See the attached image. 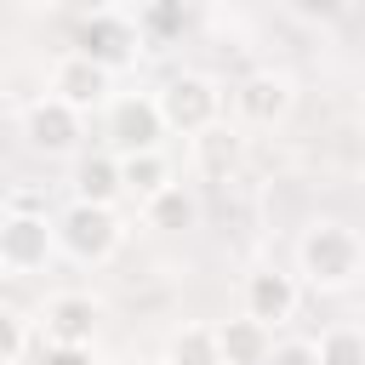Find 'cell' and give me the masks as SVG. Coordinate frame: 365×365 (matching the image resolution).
<instances>
[{"label": "cell", "instance_id": "cell-1", "mask_svg": "<svg viewBox=\"0 0 365 365\" xmlns=\"http://www.w3.org/2000/svg\"><path fill=\"white\" fill-rule=\"evenodd\" d=\"M297 262L314 285H354L365 274V240L348 222H314L297 245Z\"/></svg>", "mask_w": 365, "mask_h": 365}, {"label": "cell", "instance_id": "cell-2", "mask_svg": "<svg viewBox=\"0 0 365 365\" xmlns=\"http://www.w3.org/2000/svg\"><path fill=\"white\" fill-rule=\"evenodd\" d=\"M154 108H160V125H165V131L200 137V131L222 125L228 97H222V86H217L211 74H177V80H165V91L154 97Z\"/></svg>", "mask_w": 365, "mask_h": 365}, {"label": "cell", "instance_id": "cell-3", "mask_svg": "<svg viewBox=\"0 0 365 365\" xmlns=\"http://www.w3.org/2000/svg\"><path fill=\"white\" fill-rule=\"evenodd\" d=\"M51 234H57V245L68 251V257H80V262H108L114 251H120V217L108 211V205H68L57 222H51Z\"/></svg>", "mask_w": 365, "mask_h": 365}, {"label": "cell", "instance_id": "cell-4", "mask_svg": "<svg viewBox=\"0 0 365 365\" xmlns=\"http://www.w3.org/2000/svg\"><path fill=\"white\" fill-rule=\"evenodd\" d=\"M137 46H143V34H137V17H125V11H91V17L74 29V57L97 63L103 74L125 68V63L137 57Z\"/></svg>", "mask_w": 365, "mask_h": 365}, {"label": "cell", "instance_id": "cell-5", "mask_svg": "<svg viewBox=\"0 0 365 365\" xmlns=\"http://www.w3.org/2000/svg\"><path fill=\"white\" fill-rule=\"evenodd\" d=\"M160 137H165V125H160L154 97H143V91L108 97V154H114V160H125V154H154Z\"/></svg>", "mask_w": 365, "mask_h": 365}, {"label": "cell", "instance_id": "cell-6", "mask_svg": "<svg viewBox=\"0 0 365 365\" xmlns=\"http://www.w3.org/2000/svg\"><path fill=\"white\" fill-rule=\"evenodd\" d=\"M51 245H57L51 217H23V211H6L0 217V268L34 274V268H46Z\"/></svg>", "mask_w": 365, "mask_h": 365}, {"label": "cell", "instance_id": "cell-7", "mask_svg": "<svg viewBox=\"0 0 365 365\" xmlns=\"http://www.w3.org/2000/svg\"><path fill=\"white\" fill-rule=\"evenodd\" d=\"M40 331H46V348H91L97 336V302L86 291H57L40 314Z\"/></svg>", "mask_w": 365, "mask_h": 365}, {"label": "cell", "instance_id": "cell-8", "mask_svg": "<svg viewBox=\"0 0 365 365\" xmlns=\"http://www.w3.org/2000/svg\"><path fill=\"white\" fill-rule=\"evenodd\" d=\"M23 137L40 154H68L80 143V114L68 103H57V97H40V103L23 108Z\"/></svg>", "mask_w": 365, "mask_h": 365}, {"label": "cell", "instance_id": "cell-9", "mask_svg": "<svg viewBox=\"0 0 365 365\" xmlns=\"http://www.w3.org/2000/svg\"><path fill=\"white\" fill-rule=\"evenodd\" d=\"M108 91H114V86H108V74H103L97 63L74 57V51H68V57L51 68V97H57V103H68L74 114H86V108L108 103Z\"/></svg>", "mask_w": 365, "mask_h": 365}, {"label": "cell", "instance_id": "cell-10", "mask_svg": "<svg viewBox=\"0 0 365 365\" xmlns=\"http://www.w3.org/2000/svg\"><path fill=\"white\" fill-rule=\"evenodd\" d=\"M297 279L291 274H279V268H262V274H251L245 279V319H257V325H279V319H291L297 314Z\"/></svg>", "mask_w": 365, "mask_h": 365}, {"label": "cell", "instance_id": "cell-11", "mask_svg": "<svg viewBox=\"0 0 365 365\" xmlns=\"http://www.w3.org/2000/svg\"><path fill=\"white\" fill-rule=\"evenodd\" d=\"M234 108L251 120V125H279L291 114V80L285 74H245L234 86Z\"/></svg>", "mask_w": 365, "mask_h": 365}, {"label": "cell", "instance_id": "cell-12", "mask_svg": "<svg viewBox=\"0 0 365 365\" xmlns=\"http://www.w3.org/2000/svg\"><path fill=\"white\" fill-rule=\"evenodd\" d=\"M217 331V359L222 365H268V354H274V331L268 325H257V319H222V325H211Z\"/></svg>", "mask_w": 365, "mask_h": 365}, {"label": "cell", "instance_id": "cell-13", "mask_svg": "<svg viewBox=\"0 0 365 365\" xmlns=\"http://www.w3.org/2000/svg\"><path fill=\"white\" fill-rule=\"evenodd\" d=\"M125 188H120V160L103 148V154H86L80 165H74V200L80 205H108L114 211V200H120Z\"/></svg>", "mask_w": 365, "mask_h": 365}, {"label": "cell", "instance_id": "cell-14", "mask_svg": "<svg viewBox=\"0 0 365 365\" xmlns=\"http://www.w3.org/2000/svg\"><path fill=\"white\" fill-rule=\"evenodd\" d=\"M240 154H245V143H240V131H234V125H211V131H200V137H194V160H200V171H205V177H217V182L240 165Z\"/></svg>", "mask_w": 365, "mask_h": 365}, {"label": "cell", "instance_id": "cell-15", "mask_svg": "<svg viewBox=\"0 0 365 365\" xmlns=\"http://www.w3.org/2000/svg\"><path fill=\"white\" fill-rule=\"evenodd\" d=\"M143 217H148V228L177 234V228H194V222H200V200H194L182 182H171V188H160L154 200H143Z\"/></svg>", "mask_w": 365, "mask_h": 365}, {"label": "cell", "instance_id": "cell-16", "mask_svg": "<svg viewBox=\"0 0 365 365\" xmlns=\"http://www.w3.org/2000/svg\"><path fill=\"white\" fill-rule=\"evenodd\" d=\"M120 188L154 200L160 188H171V160H165L160 148H154V154H125V160H120Z\"/></svg>", "mask_w": 365, "mask_h": 365}, {"label": "cell", "instance_id": "cell-17", "mask_svg": "<svg viewBox=\"0 0 365 365\" xmlns=\"http://www.w3.org/2000/svg\"><path fill=\"white\" fill-rule=\"evenodd\" d=\"M165 365H222L217 359V331L211 325H182L165 342Z\"/></svg>", "mask_w": 365, "mask_h": 365}, {"label": "cell", "instance_id": "cell-18", "mask_svg": "<svg viewBox=\"0 0 365 365\" xmlns=\"http://www.w3.org/2000/svg\"><path fill=\"white\" fill-rule=\"evenodd\" d=\"M314 354H319V365H365V331L359 325H331Z\"/></svg>", "mask_w": 365, "mask_h": 365}, {"label": "cell", "instance_id": "cell-19", "mask_svg": "<svg viewBox=\"0 0 365 365\" xmlns=\"http://www.w3.org/2000/svg\"><path fill=\"white\" fill-rule=\"evenodd\" d=\"M182 29H188V11H182V6H171V0H165V6H143V11H137V34H143V40H154V46H160V40H171V34H182Z\"/></svg>", "mask_w": 365, "mask_h": 365}, {"label": "cell", "instance_id": "cell-20", "mask_svg": "<svg viewBox=\"0 0 365 365\" xmlns=\"http://www.w3.org/2000/svg\"><path fill=\"white\" fill-rule=\"evenodd\" d=\"M23 342H29L23 319H17L11 308H0V365H17V359H23Z\"/></svg>", "mask_w": 365, "mask_h": 365}, {"label": "cell", "instance_id": "cell-21", "mask_svg": "<svg viewBox=\"0 0 365 365\" xmlns=\"http://www.w3.org/2000/svg\"><path fill=\"white\" fill-rule=\"evenodd\" d=\"M268 365H319V354H314V342H274Z\"/></svg>", "mask_w": 365, "mask_h": 365}, {"label": "cell", "instance_id": "cell-22", "mask_svg": "<svg viewBox=\"0 0 365 365\" xmlns=\"http://www.w3.org/2000/svg\"><path fill=\"white\" fill-rule=\"evenodd\" d=\"M46 365H91V348H46Z\"/></svg>", "mask_w": 365, "mask_h": 365}, {"label": "cell", "instance_id": "cell-23", "mask_svg": "<svg viewBox=\"0 0 365 365\" xmlns=\"http://www.w3.org/2000/svg\"><path fill=\"white\" fill-rule=\"evenodd\" d=\"M359 120H365V103H359Z\"/></svg>", "mask_w": 365, "mask_h": 365}]
</instances>
